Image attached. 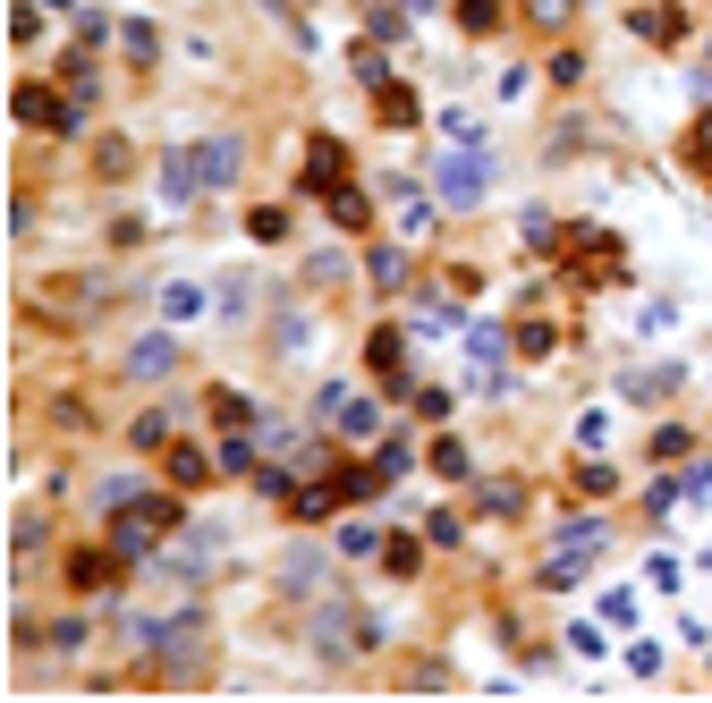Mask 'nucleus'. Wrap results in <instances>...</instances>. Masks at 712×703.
<instances>
[{"instance_id": "16", "label": "nucleus", "mask_w": 712, "mask_h": 703, "mask_svg": "<svg viewBox=\"0 0 712 703\" xmlns=\"http://www.w3.org/2000/svg\"><path fill=\"white\" fill-rule=\"evenodd\" d=\"M390 195H399V229H407V238H416V229L433 221V204H424L416 187H390Z\"/></svg>"}, {"instance_id": "7", "label": "nucleus", "mask_w": 712, "mask_h": 703, "mask_svg": "<svg viewBox=\"0 0 712 703\" xmlns=\"http://www.w3.org/2000/svg\"><path fill=\"white\" fill-rule=\"evenodd\" d=\"M111 568H128V560H119V551H77V560H68V576H77L85 593H94V585H111Z\"/></svg>"}, {"instance_id": "15", "label": "nucleus", "mask_w": 712, "mask_h": 703, "mask_svg": "<svg viewBox=\"0 0 712 703\" xmlns=\"http://www.w3.org/2000/svg\"><path fill=\"white\" fill-rule=\"evenodd\" d=\"M204 475H213L204 449H170V483H204Z\"/></svg>"}, {"instance_id": "8", "label": "nucleus", "mask_w": 712, "mask_h": 703, "mask_svg": "<svg viewBox=\"0 0 712 703\" xmlns=\"http://www.w3.org/2000/svg\"><path fill=\"white\" fill-rule=\"evenodd\" d=\"M374 373L382 382H407V339L399 331H374Z\"/></svg>"}, {"instance_id": "2", "label": "nucleus", "mask_w": 712, "mask_h": 703, "mask_svg": "<svg viewBox=\"0 0 712 703\" xmlns=\"http://www.w3.org/2000/svg\"><path fill=\"white\" fill-rule=\"evenodd\" d=\"M238 161H246V145H238V136H213V145H195V153H187L195 195H204V187H229V178H238Z\"/></svg>"}, {"instance_id": "26", "label": "nucleus", "mask_w": 712, "mask_h": 703, "mask_svg": "<svg viewBox=\"0 0 712 703\" xmlns=\"http://www.w3.org/2000/svg\"><path fill=\"white\" fill-rule=\"evenodd\" d=\"M526 9H535L543 26H560V18H569V0H526Z\"/></svg>"}, {"instance_id": "9", "label": "nucleus", "mask_w": 712, "mask_h": 703, "mask_svg": "<svg viewBox=\"0 0 712 703\" xmlns=\"http://www.w3.org/2000/svg\"><path fill=\"white\" fill-rule=\"evenodd\" d=\"M331 221H340V229H365V221H374V204H365V195L340 178V187H331Z\"/></svg>"}, {"instance_id": "4", "label": "nucleus", "mask_w": 712, "mask_h": 703, "mask_svg": "<svg viewBox=\"0 0 712 703\" xmlns=\"http://www.w3.org/2000/svg\"><path fill=\"white\" fill-rule=\"evenodd\" d=\"M170 365H179V339H170V331H153V339H136V348H128V373H136V382H162Z\"/></svg>"}, {"instance_id": "23", "label": "nucleus", "mask_w": 712, "mask_h": 703, "mask_svg": "<svg viewBox=\"0 0 712 703\" xmlns=\"http://www.w3.org/2000/svg\"><path fill=\"white\" fill-rule=\"evenodd\" d=\"M119 43H128V60H153V26H145V18H128V26H119Z\"/></svg>"}, {"instance_id": "1", "label": "nucleus", "mask_w": 712, "mask_h": 703, "mask_svg": "<svg viewBox=\"0 0 712 703\" xmlns=\"http://www.w3.org/2000/svg\"><path fill=\"white\" fill-rule=\"evenodd\" d=\"M433 187H441V204H450V212H475V204H484V187H492V161L475 153V145H458V153L441 161V178H433Z\"/></svg>"}, {"instance_id": "14", "label": "nucleus", "mask_w": 712, "mask_h": 703, "mask_svg": "<svg viewBox=\"0 0 712 703\" xmlns=\"http://www.w3.org/2000/svg\"><path fill=\"white\" fill-rule=\"evenodd\" d=\"M458 26H467V34H492V26H501V0H458Z\"/></svg>"}, {"instance_id": "21", "label": "nucleus", "mask_w": 712, "mask_h": 703, "mask_svg": "<svg viewBox=\"0 0 712 703\" xmlns=\"http://www.w3.org/2000/svg\"><path fill=\"white\" fill-rule=\"evenodd\" d=\"M128 441H136V449H162V441H170V416H136Z\"/></svg>"}, {"instance_id": "11", "label": "nucleus", "mask_w": 712, "mask_h": 703, "mask_svg": "<svg viewBox=\"0 0 712 703\" xmlns=\"http://www.w3.org/2000/svg\"><path fill=\"white\" fill-rule=\"evenodd\" d=\"M162 314H170V322L204 314V288H195V280H170V288H162Z\"/></svg>"}, {"instance_id": "24", "label": "nucleus", "mask_w": 712, "mask_h": 703, "mask_svg": "<svg viewBox=\"0 0 712 703\" xmlns=\"http://www.w3.org/2000/svg\"><path fill=\"white\" fill-rule=\"evenodd\" d=\"M653 458H662V466H670V458H687V433H679V424H662V433H653Z\"/></svg>"}, {"instance_id": "5", "label": "nucleus", "mask_w": 712, "mask_h": 703, "mask_svg": "<svg viewBox=\"0 0 712 703\" xmlns=\"http://www.w3.org/2000/svg\"><path fill=\"white\" fill-rule=\"evenodd\" d=\"M323 416H340V433H348V441H365V433H374V399H356V390H323Z\"/></svg>"}, {"instance_id": "10", "label": "nucleus", "mask_w": 712, "mask_h": 703, "mask_svg": "<svg viewBox=\"0 0 712 703\" xmlns=\"http://www.w3.org/2000/svg\"><path fill=\"white\" fill-rule=\"evenodd\" d=\"M636 34H645V43H679L687 18H679V9H636Z\"/></svg>"}, {"instance_id": "3", "label": "nucleus", "mask_w": 712, "mask_h": 703, "mask_svg": "<svg viewBox=\"0 0 712 703\" xmlns=\"http://www.w3.org/2000/svg\"><path fill=\"white\" fill-rule=\"evenodd\" d=\"M18 119H26V128H77V102H51L43 94V85H18Z\"/></svg>"}, {"instance_id": "19", "label": "nucleus", "mask_w": 712, "mask_h": 703, "mask_svg": "<svg viewBox=\"0 0 712 703\" xmlns=\"http://www.w3.org/2000/svg\"><path fill=\"white\" fill-rule=\"evenodd\" d=\"M213 416H221V424H238V433H246V424H255V407H246L238 390H213Z\"/></svg>"}, {"instance_id": "20", "label": "nucleus", "mask_w": 712, "mask_h": 703, "mask_svg": "<svg viewBox=\"0 0 712 703\" xmlns=\"http://www.w3.org/2000/svg\"><path fill=\"white\" fill-rule=\"evenodd\" d=\"M433 475H467V441H433Z\"/></svg>"}, {"instance_id": "18", "label": "nucleus", "mask_w": 712, "mask_h": 703, "mask_svg": "<svg viewBox=\"0 0 712 703\" xmlns=\"http://www.w3.org/2000/svg\"><path fill=\"white\" fill-rule=\"evenodd\" d=\"M407 280V255H399V246H374V288H399Z\"/></svg>"}, {"instance_id": "12", "label": "nucleus", "mask_w": 712, "mask_h": 703, "mask_svg": "<svg viewBox=\"0 0 712 703\" xmlns=\"http://www.w3.org/2000/svg\"><path fill=\"white\" fill-rule=\"evenodd\" d=\"M416 560H424L416 534H390V543H382V568H390V576H416Z\"/></svg>"}, {"instance_id": "25", "label": "nucleus", "mask_w": 712, "mask_h": 703, "mask_svg": "<svg viewBox=\"0 0 712 703\" xmlns=\"http://www.w3.org/2000/svg\"><path fill=\"white\" fill-rule=\"evenodd\" d=\"M687 145H696V161H704V170H712V111H704V119H696V136H687Z\"/></svg>"}, {"instance_id": "13", "label": "nucleus", "mask_w": 712, "mask_h": 703, "mask_svg": "<svg viewBox=\"0 0 712 703\" xmlns=\"http://www.w3.org/2000/svg\"><path fill=\"white\" fill-rule=\"evenodd\" d=\"M246 238H255V246H280V238H289V212H272V204L246 212Z\"/></svg>"}, {"instance_id": "22", "label": "nucleus", "mask_w": 712, "mask_h": 703, "mask_svg": "<svg viewBox=\"0 0 712 703\" xmlns=\"http://www.w3.org/2000/svg\"><path fill=\"white\" fill-rule=\"evenodd\" d=\"M382 119H399V128H407V119H416V94H407V85H382Z\"/></svg>"}, {"instance_id": "6", "label": "nucleus", "mask_w": 712, "mask_h": 703, "mask_svg": "<svg viewBox=\"0 0 712 703\" xmlns=\"http://www.w3.org/2000/svg\"><path fill=\"white\" fill-rule=\"evenodd\" d=\"M340 178H348V145H331V136H323V145L306 153V187H314V195H331Z\"/></svg>"}, {"instance_id": "17", "label": "nucleus", "mask_w": 712, "mask_h": 703, "mask_svg": "<svg viewBox=\"0 0 712 703\" xmlns=\"http://www.w3.org/2000/svg\"><path fill=\"white\" fill-rule=\"evenodd\" d=\"M518 238L535 246V255H551V246H560V221H543V212H526V221H518Z\"/></svg>"}]
</instances>
